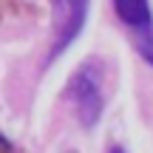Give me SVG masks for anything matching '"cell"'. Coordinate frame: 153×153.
<instances>
[{"label":"cell","instance_id":"1","mask_svg":"<svg viewBox=\"0 0 153 153\" xmlns=\"http://www.w3.org/2000/svg\"><path fill=\"white\" fill-rule=\"evenodd\" d=\"M68 99L76 105V116H79L82 128H94L102 116L105 99H102V62L88 60L74 71L68 82Z\"/></svg>","mask_w":153,"mask_h":153},{"label":"cell","instance_id":"2","mask_svg":"<svg viewBox=\"0 0 153 153\" xmlns=\"http://www.w3.org/2000/svg\"><path fill=\"white\" fill-rule=\"evenodd\" d=\"M88 3H91V0H51L57 40H54V45H51V57L48 60H57V57L76 40V34L82 31L85 17H88Z\"/></svg>","mask_w":153,"mask_h":153},{"label":"cell","instance_id":"3","mask_svg":"<svg viewBox=\"0 0 153 153\" xmlns=\"http://www.w3.org/2000/svg\"><path fill=\"white\" fill-rule=\"evenodd\" d=\"M114 9L119 14V20L128 28H133V31L153 28V14H150L148 0H114Z\"/></svg>","mask_w":153,"mask_h":153},{"label":"cell","instance_id":"4","mask_svg":"<svg viewBox=\"0 0 153 153\" xmlns=\"http://www.w3.org/2000/svg\"><path fill=\"white\" fill-rule=\"evenodd\" d=\"M133 45H136V51L142 54V60L153 65V28L133 31Z\"/></svg>","mask_w":153,"mask_h":153},{"label":"cell","instance_id":"5","mask_svg":"<svg viewBox=\"0 0 153 153\" xmlns=\"http://www.w3.org/2000/svg\"><path fill=\"white\" fill-rule=\"evenodd\" d=\"M0 153H14V148H11V142L0 133Z\"/></svg>","mask_w":153,"mask_h":153},{"label":"cell","instance_id":"6","mask_svg":"<svg viewBox=\"0 0 153 153\" xmlns=\"http://www.w3.org/2000/svg\"><path fill=\"white\" fill-rule=\"evenodd\" d=\"M108 153H125V148H119V145H116V148H111Z\"/></svg>","mask_w":153,"mask_h":153},{"label":"cell","instance_id":"7","mask_svg":"<svg viewBox=\"0 0 153 153\" xmlns=\"http://www.w3.org/2000/svg\"><path fill=\"white\" fill-rule=\"evenodd\" d=\"M0 14H3V0H0Z\"/></svg>","mask_w":153,"mask_h":153},{"label":"cell","instance_id":"8","mask_svg":"<svg viewBox=\"0 0 153 153\" xmlns=\"http://www.w3.org/2000/svg\"><path fill=\"white\" fill-rule=\"evenodd\" d=\"M65 153H76V150H65Z\"/></svg>","mask_w":153,"mask_h":153}]
</instances>
